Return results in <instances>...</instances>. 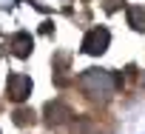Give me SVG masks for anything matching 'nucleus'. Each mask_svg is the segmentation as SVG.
Returning a JSON list of instances; mask_svg holds the SVG:
<instances>
[{"label": "nucleus", "instance_id": "nucleus-7", "mask_svg": "<svg viewBox=\"0 0 145 134\" xmlns=\"http://www.w3.org/2000/svg\"><path fill=\"white\" fill-rule=\"evenodd\" d=\"M71 134H100V128H97V123H94L91 117H77Z\"/></svg>", "mask_w": 145, "mask_h": 134}, {"label": "nucleus", "instance_id": "nucleus-4", "mask_svg": "<svg viewBox=\"0 0 145 134\" xmlns=\"http://www.w3.org/2000/svg\"><path fill=\"white\" fill-rule=\"evenodd\" d=\"M31 46H34V40H31L29 32H17V34L9 37V49H12V54L20 57V60H26V57L31 54Z\"/></svg>", "mask_w": 145, "mask_h": 134}, {"label": "nucleus", "instance_id": "nucleus-9", "mask_svg": "<svg viewBox=\"0 0 145 134\" xmlns=\"http://www.w3.org/2000/svg\"><path fill=\"white\" fill-rule=\"evenodd\" d=\"M120 3H122V0H108V3H105V9H108V12H114Z\"/></svg>", "mask_w": 145, "mask_h": 134}, {"label": "nucleus", "instance_id": "nucleus-5", "mask_svg": "<svg viewBox=\"0 0 145 134\" xmlns=\"http://www.w3.org/2000/svg\"><path fill=\"white\" fill-rule=\"evenodd\" d=\"M71 117V108L65 106V103H48L46 106V123L48 125H60V123H65Z\"/></svg>", "mask_w": 145, "mask_h": 134}, {"label": "nucleus", "instance_id": "nucleus-10", "mask_svg": "<svg viewBox=\"0 0 145 134\" xmlns=\"http://www.w3.org/2000/svg\"><path fill=\"white\" fill-rule=\"evenodd\" d=\"M0 54H3V51H0Z\"/></svg>", "mask_w": 145, "mask_h": 134}, {"label": "nucleus", "instance_id": "nucleus-8", "mask_svg": "<svg viewBox=\"0 0 145 134\" xmlns=\"http://www.w3.org/2000/svg\"><path fill=\"white\" fill-rule=\"evenodd\" d=\"M14 123H17V125L34 123V111H31V108H17V111H14Z\"/></svg>", "mask_w": 145, "mask_h": 134}, {"label": "nucleus", "instance_id": "nucleus-3", "mask_svg": "<svg viewBox=\"0 0 145 134\" xmlns=\"http://www.w3.org/2000/svg\"><path fill=\"white\" fill-rule=\"evenodd\" d=\"M29 94H31V77H29V74L14 72V74H9V77H6V97H9V100L23 103Z\"/></svg>", "mask_w": 145, "mask_h": 134}, {"label": "nucleus", "instance_id": "nucleus-6", "mask_svg": "<svg viewBox=\"0 0 145 134\" xmlns=\"http://www.w3.org/2000/svg\"><path fill=\"white\" fill-rule=\"evenodd\" d=\"M128 26L137 29V32H145V9L142 6H128Z\"/></svg>", "mask_w": 145, "mask_h": 134}, {"label": "nucleus", "instance_id": "nucleus-2", "mask_svg": "<svg viewBox=\"0 0 145 134\" xmlns=\"http://www.w3.org/2000/svg\"><path fill=\"white\" fill-rule=\"evenodd\" d=\"M108 43H111V32H108L105 26H94V29H88L86 37H83V51H86V54H103V51L108 49Z\"/></svg>", "mask_w": 145, "mask_h": 134}, {"label": "nucleus", "instance_id": "nucleus-1", "mask_svg": "<svg viewBox=\"0 0 145 134\" xmlns=\"http://www.w3.org/2000/svg\"><path fill=\"white\" fill-rule=\"evenodd\" d=\"M83 94L88 100H97V103H105L111 100V94L117 91V83H114V74L105 72V69H86L80 77H77Z\"/></svg>", "mask_w": 145, "mask_h": 134}]
</instances>
